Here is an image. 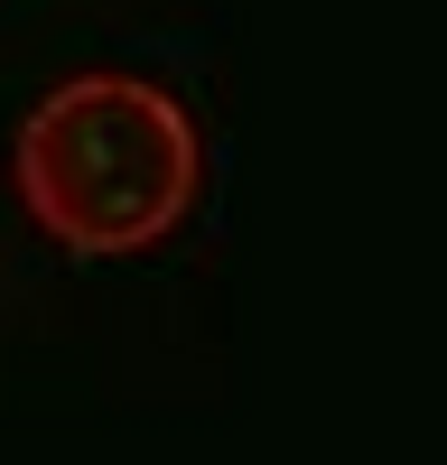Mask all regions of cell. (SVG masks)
I'll return each instance as SVG.
<instances>
[{
	"instance_id": "6da1fadb",
	"label": "cell",
	"mask_w": 447,
	"mask_h": 465,
	"mask_svg": "<svg viewBox=\"0 0 447 465\" xmlns=\"http://www.w3.org/2000/svg\"><path fill=\"white\" fill-rule=\"evenodd\" d=\"M10 177L19 205L74 261H122L186 223L205 186V149L177 94L140 84V74H74L19 122Z\"/></svg>"
}]
</instances>
